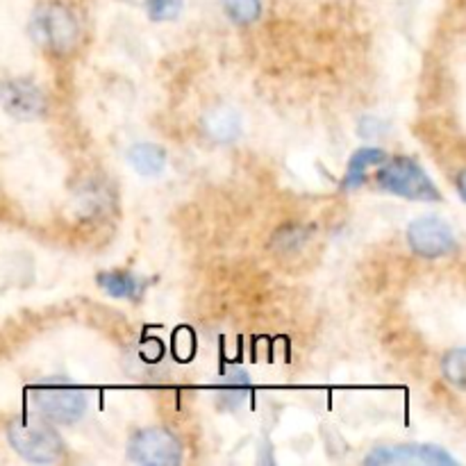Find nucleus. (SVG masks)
I'll list each match as a JSON object with an SVG mask.
<instances>
[{
	"label": "nucleus",
	"instance_id": "obj_13",
	"mask_svg": "<svg viewBox=\"0 0 466 466\" xmlns=\"http://www.w3.org/2000/svg\"><path fill=\"white\" fill-rule=\"evenodd\" d=\"M221 7L237 25H250L262 16V0H221Z\"/></svg>",
	"mask_w": 466,
	"mask_h": 466
},
{
	"label": "nucleus",
	"instance_id": "obj_8",
	"mask_svg": "<svg viewBox=\"0 0 466 466\" xmlns=\"http://www.w3.org/2000/svg\"><path fill=\"white\" fill-rule=\"evenodd\" d=\"M421 462L431 466H458V460L444 451L441 446L432 444H396V446H378L367 455L364 464H408Z\"/></svg>",
	"mask_w": 466,
	"mask_h": 466
},
{
	"label": "nucleus",
	"instance_id": "obj_3",
	"mask_svg": "<svg viewBox=\"0 0 466 466\" xmlns=\"http://www.w3.org/2000/svg\"><path fill=\"white\" fill-rule=\"evenodd\" d=\"M9 446L23 460L35 464L57 462L64 453V440L46 419H16L7 428Z\"/></svg>",
	"mask_w": 466,
	"mask_h": 466
},
{
	"label": "nucleus",
	"instance_id": "obj_15",
	"mask_svg": "<svg viewBox=\"0 0 466 466\" xmlns=\"http://www.w3.org/2000/svg\"><path fill=\"white\" fill-rule=\"evenodd\" d=\"M441 373H444L446 380L462 390L466 385V350L455 349L446 353L444 360H441Z\"/></svg>",
	"mask_w": 466,
	"mask_h": 466
},
{
	"label": "nucleus",
	"instance_id": "obj_16",
	"mask_svg": "<svg viewBox=\"0 0 466 466\" xmlns=\"http://www.w3.org/2000/svg\"><path fill=\"white\" fill-rule=\"evenodd\" d=\"M308 237H309L308 228L287 226V228H280V230H278V235L273 237V246L280 250H285V253H289V250L303 248V244L308 241Z\"/></svg>",
	"mask_w": 466,
	"mask_h": 466
},
{
	"label": "nucleus",
	"instance_id": "obj_17",
	"mask_svg": "<svg viewBox=\"0 0 466 466\" xmlns=\"http://www.w3.org/2000/svg\"><path fill=\"white\" fill-rule=\"evenodd\" d=\"M182 12V0H146V14L150 21L167 23Z\"/></svg>",
	"mask_w": 466,
	"mask_h": 466
},
{
	"label": "nucleus",
	"instance_id": "obj_1",
	"mask_svg": "<svg viewBox=\"0 0 466 466\" xmlns=\"http://www.w3.org/2000/svg\"><path fill=\"white\" fill-rule=\"evenodd\" d=\"M30 36L44 53L66 57L76 53L80 46V21L71 7L59 0H48V3L36 5L32 12Z\"/></svg>",
	"mask_w": 466,
	"mask_h": 466
},
{
	"label": "nucleus",
	"instance_id": "obj_5",
	"mask_svg": "<svg viewBox=\"0 0 466 466\" xmlns=\"http://www.w3.org/2000/svg\"><path fill=\"white\" fill-rule=\"evenodd\" d=\"M127 458L146 466H171L182 462V444L167 428H144L127 441Z\"/></svg>",
	"mask_w": 466,
	"mask_h": 466
},
{
	"label": "nucleus",
	"instance_id": "obj_14",
	"mask_svg": "<svg viewBox=\"0 0 466 466\" xmlns=\"http://www.w3.org/2000/svg\"><path fill=\"white\" fill-rule=\"evenodd\" d=\"M248 390H250L248 376H246L244 371H239V369H235V371L228 373L226 380L221 382V387H218V396H221L228 405H239L241 400H244V396L248 394Z\"/></svg>",
	"mask_w": 466,
	"mask_h": 466
},
{
	"label": "nucleus",
	"instance_id": "obj_12",
	"mask_svg": "<svg viewBox=\"0 0 466 466\" xmlns=\"http://www.w3.org/2000/svg\"><path fill=\"white\" fill-rule=\"evenodd\" d=\"M205 132L212 137L214 141H221V144H228V141H235L237 137L241 135V118L235 109L230 107H217L203 118Z\"/></svg>",
	"mask_w": 466,
	"mask_h": 466
},
{
	"label": "nucleus",
	"instance_id": "obj_7",
	"mask_svg": "<svg viewBox=\"0 0 466 466\" xmlns=\"http://www.w3.org/2000/svg\"><path fill=\"white\" fill-rule=\"evenodd\" d=\"M408 244L412 248V253L421 255L426 259H437L453 253L458 241H455L453 228L444 218L421 217L410 223Z\"/></svg>",
	"mask_w": 466,
	"mask_h": 466
},
{
	"label": "nucleus",
	"instance_id": "obj_11",
	"mask_svg": "<svg viewBox=\"0 0 466 466\" xmlns=\"http://www.w3.org/2000/svg\"><path fill=\"white\" fill-rule=\"evenodd\" d=\"M385 159H387L385 150H380V148L355 150L353 157H350V162H349V168H346V176H344V182H341V187L349 191L360 189V187L364 185V180H367L369 168L380 167Z\"/></svg>",
	"mask_w": 466,
	"mask_h": 466
},
{
	"label": "nucleus",
	"instance_id": "obj_2",
	"mask_svg": "<svg viewBox=\"0 0 466 466\" xmlns=\"http://www.w3.org/2000/svg\"><path fill=\"white\" fill-rule=\"evenodd\" d=\"M376 182L382 191L390 194L403 196L410 200H421V203H437L441 200L440 189L435 182L431 180L423 167L414 162L412 157H387L385 162L378 167Z\"/></svg>",
	"mask_w": 466,
	"mask_h": 466
},
{
	"label": "nucleus",
	"instance_id": "obj_4",
	"mask_svg": "<svg viewBox=\"0 0 466 466\" xmlns=\"http://www.w3.org/2000/svg\"><path fill=\"white\" fill-rule=\"evenodd\" d=\"M32 405L36 414L48 423H59V426H71L80 421L86 412V394L77 387L64 385V382H50L32 390Z\"/></svg>",
	"mask_w": 466,
	"mask_h": 466
},
{
	"label": "nucleus",
	"instance_id": "obj_18",
	"mask_svg": "<svg viewBox=\"0 0 466 466\" xmlns=\"http://www.w3.org/2000/svg\"><path fill=\"white\" fill-rule=\"evenodd\" d=\"M458 191H460V198H466V189H464V171L458 173Z\"/></svg>",
	"mask_w": 466,
	"mask_h": 466
},
{
	"label": "nucleus",
	"instance_id": "obj_9",
	"mask_svg": "<svg viewBox=\"0 0 466 466\" xmlns=\"http://www.w3.org/2000/svg\"><path fill=\"white\" fill-rule=\"evenodd\" d=\"M96 282H98L105 294L123 300H137L146 289L144 278L135 276L130 271H103L98 273Z\"/></svg>",
	"mask_w": 466,
	"mask_h": 466
},
{
	"label": "nucleus",
	"instance_id": "obj_6",
	"mask_svg": "<svg viewBox=\"0 0 466 466\" xmlns=\"http://www.w3.org/2000/svg\"><path fill=\"white\" fill-rule=\"evenodd\" d=\"M0 107L16 121H39L48 114V96L25 77L0 80Z\"/></svg>",
	"mask_w": 466,
	"mask_h": 466
},
{
	"label": "nucleus",
	"instance_id": "obj_10",
	"mask_svg": "<svg viewBox=\"0 0 466 466\" xmlns=\"http://www.w3.org/2000/svg\"><path fill=\"white\" fill-rule=\"evenodd\" d=\"M127 162L139 176L157 177L167 168V150L150 141H141L127 150Z\"/></svg>",
	"mask_w": 466,
	"mask_h": 466
}]
</instances>
